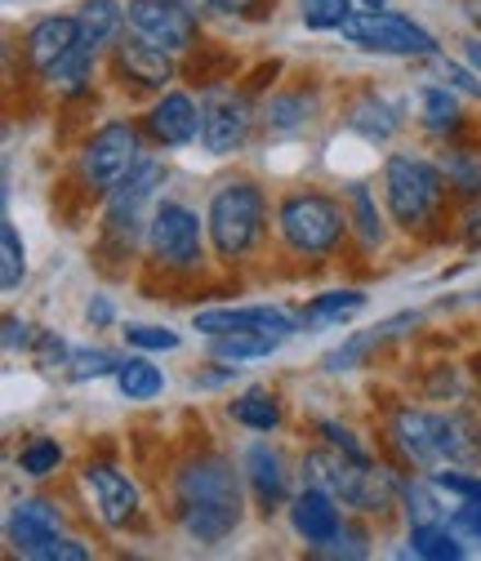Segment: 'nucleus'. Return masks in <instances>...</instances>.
<instances>
[{"label": "nucleus", "instance_id": "nucleus-3", "mask_svg": "<svg viewBox=\"0 0 481 561\" xmlns=\"http://www.w3.org/2000/svg\"><path fill=\"white\" fill-rule=\"evenodd\" d=\"M272 224H277V241L286 245V254H295L299 263H325L353 237L348 205L321 187L282 192L277 209H272Z\"/></svg>", "mask_w": 481, "mask_h": 561}, {"label": "nucleus", "instance_id": "nucleus-31", "mask_svg": "<svg viewBox=\"0 0 481 561\" xmlns=\"http://www.w3.org/2000/svg\"><path fill=\"white\" fill-rule=\"evenodd\" d=\"M420 121L428 134L437 138H459L463 134V112H459V94L450 85H424L420 90Z\"/></svg>", "mask_w": 481, "mask_h": 561}, {"label": "nucleus", "instance_id": "nucleus-45", "mask_svg": "<svg viewBox=\"0 0 481 561\" xmlns=\"http://www.w3.org/2000/svg\"><path fill=\"white\" fill-rule=\"evenodd\" d=\"M442 72H446V85L455 90V94H463V99H477L481 103V72L472 62H450V58H442Z\"/></svg>", "mask_w": 481, "mask_h": 561}, {"label": "nucleus", "instance_id": "nucleus-54", "mask_svg": "<svg viewBox=\"0 0 481 561\" xmlns=\"http://www.w3.org/2000/svg\"><path fill=\"white\" fill-rule=\"evenodd\" d=\"M362 10H383V0H357Z\"/></svg>", "mask_w": 481, "mask_h": 561}, {"label": "nucleus", "instance_id": "nucleus-10", "mask_svg": "<svg viewBox=\"0 0 481 561\" xmlns=\"http://www.w3.org/2000/svg\"><path fill=\"white\" fill-rule=\"evenodd\" d=\"M81 495L90 504V513L107 526V530H129V526H139L144 517V495H139V485H134V477L112 463V459H85L81 463Z\"/></svg>", "mask_w": 481, "mask_h": 561}, {"label": "nucleus", "instance_id": "nucleus-1", "mask_svg": "<svg viewBox=\"0 0 481 561\" xmlns=\"http://www.w3.org/2000/svg\"><path fill=\"white\" fill-rule=\"evenodd\" d=\"M170 517L201 548L228 543L245 522L237 463L219 450H201V455L183 459L170 481Z\"/></svg>", "mask_w": 481, "mask_h": 561}, {"label": "nucleus", "instance_id": "nucleus-18", "mask_svg": "<svg viewBox=\"0 0 481 561\" xmlns=\"http://www.w3.org/2000/svg\"><path fill=\"white\" fill-rule=\"evenodd\" d=\"M286 517H290V530L299 535V543H308L312 552L325 548L343 530V522H348V517H343V504L330 495V490L308 485V481H304L299 495H290Z\"/></svg>", "mask_w": 481, "mask_h": 561}, {"label": "nucleus", "instance_id": "nucleus-5", "mask_svg": "<svg viewBox=\"0 0 481 561\" xmlns=\"http://www.w3.org/2000/svg\"><path fill=\"white\" fill-rule=\"evenodd\" d=\"M144 125L134 121H103L85 144L77 152V187L90 196V201H107L112 187H121L134 170H139V161L148 157L144 152Z\"/></svg>", "mask_w": 481, "mask_h": 561}, {"label": "nucleus", "instance_id": "nucleus-35", "mask_svg": "<svg viewBox=\"0 0 481 561\" xmlns=\"http://www.w3.org/2000/svg\"><path fill=\"white\" fill-rule=\"evenodd\" d=\"M437 165H442V174H446V187H450V196L455 201H481V157L477 152H468V148H446L442 157H437Z\"/></svg>", "mask_w": 481, "mask_h": 561}, {"label": "nucleus", "instance_id": "nucleus-30", "mask_svg": "<svg viewBox=\"0 0 481 561\" xmlns=\"http://www.w3.org/2000/svg\"><path fill=\"white\" fill-rule=\"evenodd\" d=\"M112 383H116L121 401H134V405H148V401H157V397L165 392V375H161V366H152V362H148V353L121 357V366H116Z\"/></svg>", "mask_w": 481, "mask_h": 561}, {"label": "nucleus", "instance_id": "nucleus-6", "mask_svg": "<svg viewBox=\"0 0 481 561\" xmlns=\"http://www.w3.org/2000/svg\"><path fill=\"white\" fill-rule=\"evenodd\" d=\"M148 263L165 276H196L205 267V219L183 201H157L148 219Z\"/></svg>", "mask_w": 481, "mask_h": 561}, {"label": "nucleus", "instance_id": "nucleus-4", "mask_svg": "<svg viewBox=\"0 0 481 561\" xmlns=\"http://www.w3.org/2000/svg\"><path fill=\"white\" fill-rule=\"evenodd\" d=\"M267 224H272V205L254 179H224L205 201V237H210L215 259L228 267L250 263L263 250Z\"/></svg>", "mask_w": 481, "mask_h": 561}, {"label": "nucleus", "instance_id": "nucleus-47", "mask_svg": "<svg viewBox=\"0 0 481 561\" xmlns=\"http://www.w3.org/2000/svg\"><path fill=\"white\" fill-rule=\"evenodd\" d=\"M210 14H224V19H263L272 10V0H205Z\"/></svg>", "mask_w": 481, "mask_h": 561}, {"label": "nucleus", "instance_id": "nucleus-42", "mask_svg": "<svg viewBox=\"0 0 481 561\" xmlns=\"http://www.w3.org/2000/svg\"><path fill=\"white\" fill-rule=\"evenodd\" d=\"M437 485H442V495L459 500V504H472L481 500V472H468V468H455V463H442L437 472H428Z\"/></svg>", "mask_w": 481, "mask_h": 561}, {"label": "nucleus", "instance_id": "nucleus-7", "mask_svg": "<svg viewBox=\"0 0 481 561\" xmlns=\"http://www.w3.org/2000/svg\"><path fill=\"white\" fill-rule=\"evenodd\" d=\"M161 187H165V165L144 157L139 170L121 187H112V196L103 201V245H116V254L134 259L139 237H148V219L161 201Z\"/></svg>", "mask_w": 481, "mask_h": 561}, {"label": "nucleus", "instance_id": "nucleus-33", "mask_svg": "<svg viewBox=\"0 0 481 561\" xmlns=\"http://www.w3.org/2000/svg\"><path fill=\"white\" fill-rule=\"evenodd\" d=\"M410 552L424 561H459L468 557V539L450 522H428V526H410Z\"/></svg>", "mask_w": 481, "mask_h": 561}, {"label": "nucleus", "instance_id": "nucleus-27", "mask_svg": "<svg viewBox=\"0 0 481 561\" xmlns=\"http://www.w3.org/2000/svg\"><path fill=\"white\" fill-rule=\"evenodd\" d=\"M228 419L237 428H250V433H277L282 419H286V405L272 388H245L228 401Z\"/></svg>", "mask_w": 481, "mask_h": 561}, {"label": "nucleus", "instance_id": "nucleus-39", "mask_svg": "<svg viewBox=\"0 0 481 561\" xmlns=\"http://www.w3.org/2000/svg\"><path fill=\"white\" fill-rule=\"evenodd\" d=\"M121 366V357L103 353V347H72V362H67V379L72 383H90V379H112Z\"/></svg>", "mask_w": 481, "mask_h": 561}, {"label": "nucleus", "instance_id": "nucleus-23", "mask_svg": "<svg viewBox=\"0 0 481 561\" xmlns=\"http://www.w3.org/2000/svg\"><path fill=\"white\" fill-rule=\"evenodd\" d=\"M77 27H81V41L85 45L112 49L129 32L125 0H81V5H77Z\"/></svg>", "mask_w": 481, "mask_h": 561}, {"label": "nucleus", "instance_id": "nucleus-49", "mask_svg": "<svg viewBox=\"0 0 481 561\" xmlns=\"http://www.w3.org/2000/svg\"><path fill=\"white\" fill-rule=\"evenodd\" d=\"M450 526L468 539V543H481V500H472V504H459L455 513H450Z\"/></svg>", "mask_w": 481, "mask_h": 561}, {"label": "nucleus", "instance_id": "nucleus-40", "mask_svg": "<svg viewBox=\"0 0 481 561\" xmlns=\"http://www.w3.org/2000/svg\"><path fill=\"white\" fill-rule=\"evenodd\" d=\"M121 334H125V343L134 347V353H174V347L183 343L179 330H165V325H152V321H129Z\"/></svg>", "mask_w": 481, "mask_h": 561}, {"label": "nucleus", "instance_id": "nucleus-52", "mask_svg": "<svg viewBox=\"0 0 481 561\" xmlns=\"http://www.w3.org/2000/svg\"><path fill=\"white\" fill-rule=\"evenodd\" d=\"M463 62H472V67H477V72H481V36L463 45Z\"/></svg>", "mask_w": 481, "mask_h": 561}, {"label": "nucleus", "instance_id": "nucleus-19", "mask_svg": "<svg viewBox=\"0 0 481 561\" xmlns=\"http://www.w3.org/2000/svg\"><path fill=\"white\" fill-rule=\"evenodd\" d=\"M410 325H420V317L415 312H397V317H388V321H379V325H370V330H357V334H348L343 339L334 353H325L321 357V370L325 375H343V370H362L379 347H388L392 339H401Z\"/></svg>", "mask_w": 481, "mask_h": 561}, {"label": "nucleus", "instance_id": "nucleus-38", "mask_svg": "<svg viewBox=\"0 0 481 561\" xmlns=\"http://www.w3.org/2000/svg\"><path fill=\"white\" fill-rule=\"evenodd\" d=\"M357 0H299V23L308 32H343V23H348L357 10Z\"/></svg>", "mask_w": 481, "mask_h": 561}, {"label": "nucleus", "instance_id": "nucleus-37", "mask_svg": "<svg viewBox=\"0 0 481 561\" xmlns=\"http://www.w3.org/2000/svg\"><path fill=\"white\" fill-rule=\"evenodd\" d=\"M23 276H27V245L19 237L14 224L0 228V290L14 295L23 286Z\"/></svg>", "mask_w": 481, "mask_h": 561}, {"label": "nucleus", "instance_id": "nucleus-21", "mask_svg": "<svg viewBox=\"0 0 481 561\" xmlns=\"http://www.w3.org/2000/svg\"><path fill=\"white\" fill-rule=\"evenodd\" d=\"M343 205H348V228H353V241L362 245V254H379L383 241H388V224L379 215V201L366 183H348L343 187Z\"/></svg>", "mask_w": 481, "mask_h": 561}, {"label": "nucleus", "instance_id": "nucleus-16", "mask_svg": "<svg viewBox=\"0 0 481 561\" xmlns=\"http://www.w3.org/2000/svg\"><path fill=\"white\" fill-rule=\"evenodd\" d=\"M241 472H245L259 517H272L290 504V468H286V455L272 442H250L241 455Z\"/></svg>", "mask_w": 481, "mask_h": 561}, {"label": "nucleus", "instance_id": "nucleus-34", "mask_svg": "<svg viewBox=\"0 0 481 561\" xmlns=\"http://www.w3.org/2000/svg\"><path fill=\"white\" fill-rule=\"evenodd\" d=\"M442 485L428 477V472H415L401 481V513L410 526H428V522H446V508H442Z\"/></svg>", "mask_w": 481, "mask_h": 561}, {"label": "nucleus", "instance_id": "nucleus-29", "mask_svg": "<svg viewBox=\"0 0 481 561\" xmlns=\"http://www.w3.org/2000/svg\"><path fill=\"white\" fill-rule=\"evenodd\" d=\"M362 308H366V290L343 286V290H325V295L308 299V304H304V312H299V321H304V330L312 334V330H330V325L353 321Z\"/></svg>", "mask_w": 481, "mask_h": 561}, {"label": "nucleus", "instance_id": "nucleus-26", "mask_svg": "<svg viewBox=\"0 0 481 561\" xmlns=\"http://www.w3.org/2000/svg\"><path fill=\"white\" fill-rule=\"evenodd\" d=\"M237 54L224 49L219 41H196L187 54H183V77L192 85H205V90H219L228 81H237Z\"/></svg>", "mask_w": 481, "mask_h": 561}, {"label": "nucleus", "instance_id": "nucleus-51", "mask_svg": "<svg viewBox=\"0 0 481 561\" xmlns=\"http://www.w3.org/2000/svg\"><path fill=\"white\" fill-rule=\"evenodd\" d=\"M463 245L472 254H481V201L468 209V219H463Z\"/></svg>", "mask_w": 481, "mask_h": 561}, {"label": "nucleus", "instance_id": "nucleus-11", "mask_svg": "<svg viewBox=\"0 0 481 561\" xmlns=\"http://www.w3.org/2000/svg\"><path fill=\"white\" fill-rule=\"evenodd\" d=\"M259 121V107H254V94L245 90H205V103H201V148L210 157H232L245 148V138Z\"/></svg>", "mask_w": 481, "mask_h": 561}, {"label": "nucleus", "instance_id": "nucleus-24", "mask_svg": "<svg viewBox=\"0 0 481 561\" xmlns=\"http://www.w3.org/2000/svg\"><path fill=\"white\" fill-rule=\"evenodd\" d=\"M317 107H321L317 90H282V94L263 99L259 121L267 125V134H295L317 121Z\"/></svg>", "mask_w": 481, "mask_h": 561}, {"label": "nucleus", "instance_id": "nucleus-12", "mask_svg": "<svg viewBox=\"0 0 481 561\" xmlns=\"http://www.w3.org/2000/svg\"><path fill=\"white\" fill-rule=\"evenodd\" d=\"M125 14L134 36H144L179 58L201 41V14L183 5V0H125Z\"/></svg>", "mask_w": 481, "mask_h": 561}, {"label": "nucleus", "instance_id": "nucleus-14", "mask_svg": "<svg viewBox=\"0 0 481 561\" xmlns=\"http://www.w3.org/2000/svg\"><path fill=\"white\" fill-rule=\"evenodd\" d=\"M67 535V513L58 500H45V495H27V500H14L10 517H5V543L14 557H27L36 561L41 548L49 539Z\"/></svg>", "mask_w": 481, "mask_h": 561}, {"label": "nucleus", "instance_id": "nucleus-32", "mask_svg": "<svg viewBox=\"0 0 481 561\" xmlns=\"http://www.w3.org/2000/svg\"><path fill=\"white\" fill-rule=\"evenodd\" d=\"M282 347V339L259 334V330H232V334H215L210 339V362H228V366H245L259 357H272Z\"/></svg>", "mask_w": 481, "mask_h": 561}, {"label": "nucleus", "instance_id": "nucleus-2", "mask_svg": "<svg viewBox=\"0 0 481 561\" xmlns=\"http://www.w3.org/2000/svg\"><path fill=\"white\" fill-rule=\"evenodd\" d=\"M450 187L437 161L415 157V152H392L383 161V205L397 232L405 237H442L446 209H450Z\"/></svg>", "mask_w": 481, "mask_h": 561}, {"label": "nucleus", "instance_id": "nucleus-50", "mask_svg": "<svg viewBox=\"0 0 481 561\" xmlns=\"http://www.w3.org/2000/svg\"><path fill=\"white\" fill-rule=\"evenodd\" d=\"M85 321H90L94 330H107V325L116 321V308H112V299H107V295H94V299L85 304Z\"/></svg>", "mask_w": 481, "mask_h": 561}, {"label": "nucleus", "instance_id": "nucleus-46", "mask_svg": "<svg viewBox=\"0 0 481 561\" xmlns=\"http://www.w3.org/2000/svg\"><path fill=\"white\" fill-rule=\"evenodd\" d=\"M90 557H94V548H90L85 539L58 535V539H49V543L41 548V557H36V561H90Z\"/></svg>", "mask_w": 481, "mask_h": 561}, {"label": "nucleus", "instance_id": "nucleus-41", "mask_svg": "<svg viewBox=\"0 0 481 561\" xmlns=\"http://www.w3.org/2000/svg\"><path fill=\"white\" fill-rule=\"evenodd\" d=\"M312 433H317L325 446L343 450V455H353V459H366V463H375L370 446H366V442H357V433H353L348 424H343V419H317V424H312Z\"/></svg>", "mask_w": 481, "mask_h": 561}, {"label": "nucleus", "instance_id": "nucleus-44", "mask_svg": "<svg viewBox=\"0 0 481 561\" xmlns=\"http://www.w3.org/2000/svg\"><path fill=\"white\" fill-rule=\"evenodd\" d=\"M32 362H36V366H45V370L67 366V362H72V347H67L54 330H41V334H36V343H32Z\"/></svg>", "mask_w": 481, "mask_h": 561}, {"label": "nucleus", "instance_id": "nucleus-53", "mask_svg": "<svg viewBox=\"0 0 481 561\" xmlns=\"http://www.w3.org/2000/svg\"><path fill=\"white\" fill-rule=\"evenodd\" d=\"M468 375H472V383L481 388V353H472V357H468Z\"/></svg>", "mask_w": 481, "mask_h": 561}, {"label": "nucleus", "instance_id": "nucleus-25", "mask_svg": "<svg viewBox=\"0 0 481 561\" xmlns=\"http://www.w3.org/2000/svg\"><path fill=\"white\" fill-rule=\"evenodd\" d=\"M343 121H348V129L362 134L366 144H388V138L401 129V112L388 99H379L375 90L357 94L348 107H343Z\"/></svg>", "mask_w": 481, "mask_h": 561}, {"label": "nucleus", "instance_id": "nucleus-13", "mask_svg": "<svg viewBox=\"0 0 481 561\" xmlns=\"http://www.w3.org/2000/svg\"><path fill=\"white\" fill-rule=\"evenodd\" d=\"M179 72H183L179 54H170V49L144 41V36H134V32H125V36L112 45V77H116L125 90L165 94Z\"/></svg>", "mask_w": 481, "mask_h": 561}, {"label": "nucleus", "instance_id": "nucleus-55", "mask_svg": "<svg viewBox=\"0 0 481 561\" xmlns=\"http://www.w3.org/2000/svg\"><path fill=\"white\" fill-rule=\"evenodd\" d=\"M472 23H477V32H481V5H477V10H472Z\"/></svg>", "mask_w": 481, "mask_h": 561}, {"label": "nucleus", "instance_id": "nucleus-36", "mask_svg": "<svg viewBox=\"0 0 481 561\" xmlns=\"http://www.w3.org/2000/svg\"><path fill=\"white\" fill-rule=\"evenodd\" d=\"M62 459H67V450L54 442V437H27L23 446H19V455H14V463H19V472L23 477H32V481H45V477H54L58 468H62Z\"/></svg>", "mask_w": 481, "mask_h": 561}, {"label": "nucleus", "instance_id": "nucleus-15", "mask_svg": "<svg viewBox=\"0 0 481 561\" xmlns=\"http://www.w3.org/2000/svg\"><path fill=\"white\" fill-rule=\"evenodd\" d=\"M192 330L215 339V334H232V330H259V334H272V339H295L304 330V321L277 304H254V308H201L192 317Z\"/></svg>", "mask_w": 481, "mask_h": 561}, {"label": "nucleus", "instance_id": "nucleus-43", "mask_svg": "<svg viewBox=\"0 0 481 561\" xmlns=\"http://www.w3.org/2000/svg\"><path fill=\"white\" fill-rule=\"evenodd\" d=\"M370 552V530L362 526V522H343V530L325 543V548H317V557H348V561H362Z\"/></svg>", "mask_w": 481, "mask_h": 561}, {"label": "nucleus", "instance_id": "nucleus-8", "mask_svg": "<svg viewBox=\"0 0 481 561\" xmlns=\"http://www.w3.org/2000/svg\"><path fill=\"white\" fill-rule=\"evenodd\" d=\"M343 41L366 54H388V58H442L437 36L397 10H357L343 23Z\"/></svg>", "mask_w": 481, "mask_h": 561}, {"label": "nucleus", "instance_id": "nucleus-17", "mask_svg": "<svg viewBox=\"0 0 481 561\" xmlns=\"http://www.w3.org/2000/svg\"><path fill=\"white\" fill-rule=\"evenodd\" d=\"M144 134L152 138L157 148L174 152V148H187L201 138V103L187 94V90H165L152 99V107L144 112Z\"/></svg>", "mask_w": 481, "mask_h": 561}, {"label": "nucleus", "instance_id": "nucleus-9", "mask_svg": "<svg viewBox=\"0 0 481 561\" xmlns=\"http://www.w3.org/2000/svg\"><path fill=\"white\" fill-rule=\"evenodd\" d=\"M388 433V450L397 455V463L405 472H437L446 463V446H442V410H424V405H392L383 419Z\"/></svg>", "mask_w": 481, "mask_h": 561}, {"label": "nucleus", "instance_id": "nucleus-48", "mask_svg": "<svg viewBox=\"0 0 481 561\" xmlns=\"http://www.w3.org/2000/svg\"><path fill=\"white\" fill-rule=\"evenodd\" d=\"M36 325L32 321H23L19 312H10L5 317V353H19V347H23V353H32V343H36Z\"/></svg>", "mask_w": 481, "mask_h": 561}, {"label": "nucleus", "instance_id": "nucleus-28", "mask_svg": "<svg viewBox=\"0 0 481 561\" xmlns=\"http://www.w3.org/2000/svg\"><path fill=\"white\" fill-rule=\"evenodd\" d=\"M94 58H99V49L81 41V45L67 49L41 81H45L58 99H85V94H90V77H94Z\"/></svg>", "mask_w": 481, "mask_h": 561}, {"label": "nucleus", "instance_id": "nucleus-22", "mask_svg": "<svg viewBox=\"0 0 481 561\" xmlns=\"http://www.w3.org/2000/svg\"><path fill=\"white\" fill-rule=\"evenodd\" d=\"M442 446H446V463L455 468H477L481 463V414L472 405H455L442 410Z\"/></svg>", "mask_w": 481, "mask_h": 561}, {"label": "nucleus", "instance_id": "nucleus-20", "mask_svg": "<svg viewBox=\"0 0 481 561\" xmlns=\"http://www.w3.org/2000/svg\"><path fill=\"white\" fill-rule=\"evenodd\" d=\"M81 45V27H77V14H45L36 19L27 32H23V62L32 67L36 77H45L49 67L72 49Z\"/></svg>", "mask_w": 481, "mask_h": 561}]
</instances>
